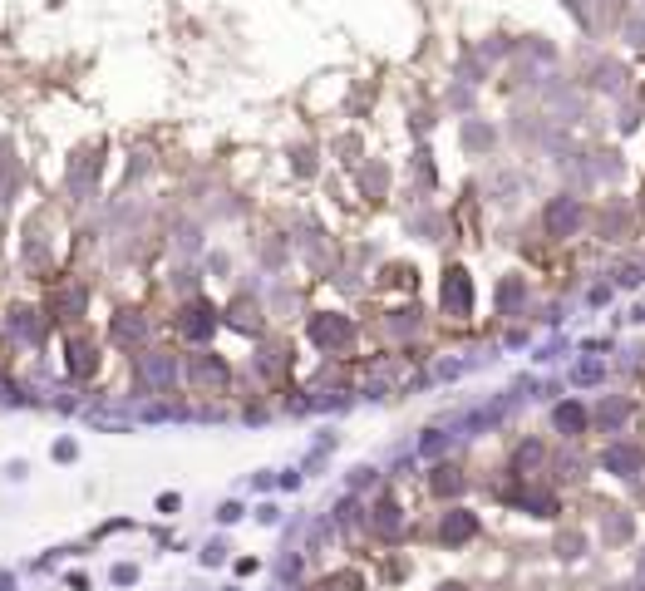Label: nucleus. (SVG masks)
Returning a JSON list of instances; mask_svg holds the SVG:
<instances>
[{
	"label": "nucleus",
	"instance_id": "1",
	"mask_svg": "<svg viewBox=\"0 0 645 591\" xmlns=\"http://www.w3.org/2000/svg\"><path fill=\"white\" fill-rule=\"evenodd\" d=\"M606 468H616V473H630V468H640V453H635L630 444H616V449H606Z\"/></svg>",
	"mask_w": 645,
	"mask_h": 591
},
{
	"label": "nucleus",
	"instance_id": "2",
	"mask_svg": "<svg viewBox=\"0 0 645 591\" xmlns=\"http://www.w3.org/2000/svg\"><path fill=\"white\" fill-rule=\"evenodd\" d=\"M444 306L468 310V281H463V272H453V276H449V286H444Z\"/></svg>",
	"mask_w": 645,
	"mask_h": 591
},
{
	"label": "nucleus",
	"instance_id": "3",
	"mask_svg": "<svg viewBox=\"0 0 645 591\" xmlns=\"http://www.w3.org/2000/svg\"><path fill=\"white\" fill-rule=\"evenodd\" d=\"M547 222H552V232H562V227H576V202H557V207L547 212Z\"/></svg>",
	"mask_w": 645,
	"mask_h": 591
},
{
	"label": "nucleus",
	"instance_id": "4",
	"mask_svg": "<svg viewBox=\"0 0 645 591\" xmlns=\"http://www.w3.org/2000/svg\"><path fill=\"white\" fill-rule=\"evenodd\" d=\"M581 424H586V414H581L576 404H562V409H557V428H562V434H576Z\"/></svg>",
	"mask_w": 645,
	"mask_h": 591
},
{
	"label": "nucleus",
	"instance_id": "5",
	"mask_svg": "<svg viewBox=\"0 0 645 591\" xmlns=\"http://www.w3.org/2000/svg\"><path fill=\"white\" fill-rule=\"evenodd\" d=\"M473 532V517H453V527H449V537H468Z\"/></svg>",
	"mask_w": 645,
	"mask_h": 591
}]
</instances>
